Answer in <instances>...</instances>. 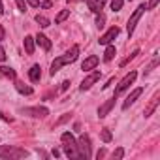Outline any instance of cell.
I'll return each instance as SVG.
<instances>
[{"label": "cell", "mask_w": 160, "mask_h": 160, "mask_svg": "<svg viewBox=\"0 0 160 160\" xmlns=\"http://www.w3.org/2000/svg\"><path fill=\"white\" fill-rule=\"evenodd\" d=\"M77 57H79V45H72L62 57H57L53 62H51V75H55L62 66H66V64H72L73 60H77Z\"/></svg>", "instance_id": "obj_1"}, {"label": "cell", "mask_w": 160, "mask_h": 160, "mask_svg": "<svg viewBox=\"0 0 160 160\" xmlns=\"http://www.w3.org/2000/svg\"><path fill=\"white\" fill-rule=\"evenodd\" d=\"M60 141H62V149H64V152H66L68 158H72V160L81 158V156H79V151H77V141L73 139V136L70 132H64L60 136Z\"/></svg>", "instance_id": "obj_2"}, {"label": "cell", "mask_w": 160, "mask_h": 160, "mask_svg": "<svg viewBox=\"0 0 160 160\" xmlns=\"http://www.w3.org/2000/svg\"><path fill=\"white\" fill-rule=\"evenodd\" d=\"M28 151L21 149V147H13V145H0V158H8V160H19V158H27Z\"/></svg>", "instance_id": "obj_3"}, {"label": "cell", "mask_w": 160, "mask_h": 160, "mask_svg": "<svg viewBox=\"0 0 160 160\" xmlns=\"http://www.w3.org/2000/svg\"><path fill=\"white\" fill-rule=\"evenodd\" d=\"M77 151H79V156L85 158V160H89V158L92 156V151H91V139H89L87 134H81V136H79V139H77Z\"/></svg>", "instance_id": "obj_4"}, {"label": "cell", "mask_w": 160, "mask_h": 160, "mask_svg": "<svg viewBox=\"0 0 160 160\" xmlns=\"http://www.w3.org/2000/svg\"><path fill=\"white\" fill-rule=\"evenodd\" d=\"M147 10V6L145 4H139L138 8H136V12L130 15V19H128V25H126V30H128V36H132L134 34V28H136V25H138V21L141 19V15H143V12Z\"/></svg>", "instance_id": "obj_5"}, {"label": "cell", "mask_w": 160, "mask_h": 160, "mask_svg": "<svg viewBox=\"0 0 160 160\" xmlns=\"http://www.w3.org/2000/svg\"><path fill=\"white\" fill-rule=\"evenodd\" d=\"M136 77H138V72H130V73H126L122 79H121V81H119V85H117V89H115V96H119L121 92H124L126 89H130V85L136 81Z\"/></svg>", "instance_id": "obj_6"}, {"label": "cell", "mask_w": 160, "mask_h": 160, "mask_svg": "<svg viewBox=\"0 0 160 160\" xmlns=\"http://www.w3.org/2000/svg\"><path fill=\"white\" fill-rule=\"evenodd\" d=\"M25 115H30V117H36V119H43V117H47L49 115V109L47 108H43V106H36V108H25V109H21Z\"/></svg>", "instance_id": "obj_7"}, {"label": "cell", "mask_w": 160, "mask_h": 160, "mask_svg": "<svg viewBox=\"0 0 160 160\" xmlns=\"http://www.w3.org/2000/svg\"><path fill=\"white\" fill-rule=\"evenodd\" d=\"M100 75H102V73H100V70H94L92 73H89V75L83 79V83L79 85V89H81V91H89V89L98 81V79H100Z\"/></svg>", "instance_id": "obj_8"}, {"label": "cell", "mask_w": 160, "mask_h": 160, "mask_svg": "<svg viewBox=\"0 0 160 160\" xmlns=\"http://www.w3.org/2000/svg\"><path fill=\"white\" fill-rule=\"evenodd\" d=\"M117 36H119V27H111L104 36H100V40H98V42H100V45H109Z\"/></svg>", "instance_id": "obj_9"}, {"label": "cell", "mask_w": 160, "mask_h": 160, "mask_svg": "<svg viewBox=\"0 0 160 160\" xmlns=\"http://www.w3.org/2000/svg\"><path fill=\"white\" fill-rule=\"evenodd\" d=\"M98 62H100V58H98L96 55H91V57H87V58L83 60L81 70H83V72H92V70L98 66Z\"/></svg>", "instance_id": "obj_10"}, {"label": "cell", "mask_w": 160, "mask_h": 160, "mask_svg": "<svg viewBox=\"0 0 160 160\" xmlns=\"http://www.w3.org/2000/svg\"><path fill=\"white\" fill-rule=\"evenodd\" d=\"M115 98H117V96L109 98L108 102H104V104L100 106V109H98V117H100V119H104V117H108V115H109V111H111V109H113V106H115Z\"/></svg>", "instance_id": "obj_11"}, {"label": "cell", "mask_w": 160, "mask_h": 160, "mask_svg": "<svg viewBox=\"0 0 160 160\" xmlns=\"http://www.w3.org/2000/svg\"><path fill=\"white\" fill-rule=\"evenodd\" d=\"M141 92H143V89H141V87L134 89V91H132V92L128 94V98L124 100V104H122V109H128V108H130V106H132V104H134V102H136V100L139 98V96H141Z\"/></svg>", "instance_id": "obj_12"}, {"label": "cell", "mask_w": 160, "mask_h": 160, "mask_svg": "<svg viewBox=\"0 0 160 160\" xmlns=\"http://www.w3.org/2000/svg\"><path fill=\"white\" fill-rule=\"evenodd\" d=\"M87 4H89V10L92 13H102V10L106 6V0H89Z\"/></svg>", "instance_id": "obj_13"}, {"label": "cell", "mask_w": 160, "mask_h": 160, "mask_svg": "<svg viewBox=\"0 0 160 160\" xmlns=\"http://www.w3.org/2000/svg\"><path fill=\"white\" fill-rule=\"evenodd\" d=\"M158 98H160V94H158V92H156V94H154V96H152V100H151V102H149V106H147V108H145V111H143V113H145V117H151V115H152V113H154V109H156V106H158V102H160V100H158Z\"/></svg>", "instance_id": "obj_14"}, {"label": "cell", "mask_w": 160, "mask_h": 160, "mask_svg": "<svg viewBox=\"0 0 160 160\" xmlns=\"http://www.w3.org/2000/svg\"><path fill=\"white\" fill-rule=\"evenodd\" d=\"M28 77H30L32 83H38V81H40V77H42V68H40V64H34V66L28 70Z\"/></svg>", "instance_id": "obj_15"}, {"label": "cell", "mask_w": 160, "mask_h": 160, "mask_svg": "<svg viewBox=\"0 0 160 160\" xmlns=\"http://www.w3.org/2000/svg\"><path fill=\"white\" fill-rule=\"evenodd\" d=\"M34 42H36L38 45H42L45 51H49V49H51V42H49V38H47V36H43V34H38V36L34 38Z\"/></svg>", "instance_id": "obj_16"}, {"label": "cell", "mask_w": 160, "mask_h": 160, "mask_svg": "<svg viewBox=\"0 0 160 160\" xmlns=\"http://www.w3.org/2000/svg\"><path fill=\"white\" fill-rule=\"evenodd\" d=\"M15 89H17L21 94H27V96L32 94V87H28V85H25V83H21V81H15Z\"/></svg>", "instance_id": "obj_17"}, {"label": "cell", "mask_w": 160, "mask_h": 160, "mask_svg": "<svg viewBox=\"0 0 160 160\" xmlns=\"http://www.w3.org/2000/svg\"><path fill=\"white\" fill-rule=\"evenodd\" d=\"M25 51L28 53V55H32L34 53V38L32 36H25Z\"/></svg>", "instance_id": "obj_18"}, {"label": "cell", "mask_w": 160, "mask_h": 160, "mask_svg": "<svg viewBox=\"0 0 160 160\" xmlns=\"http://www.w3.org/2000/svg\"><path fill=\"white\" fill-rule=\"evenodd\" d=\"M115 55H117V51H115V47L109 43V45H108V49H106V53H104V60H106V62H109Z\"/></svg>", "instance_id": "obj_19"}, {"label": "cell", "mask_w": 160, "mask_h": 160, "mask_svg": "<svg viewBox=\"0 0 160 160\" xmlns=\"http://www.w3.org/2000/svg\"><path fill=\"white\" fill-rule=\"evenodd\" d=\"M68 17H70V10H62V12L55 17V23H57V25H60V23H64Z\"/></svg>", "instance_id": "obj_20"}, {"label": "cell", "mask_w": 160, "mask_h": 160, "mask_svg": "<svg viewBox=\"0 0 160 160\" xmlns=\"http://www.w3.org/2000/svg\"><path fill=\"white\" fill-rule=\"evenodd\" d=\"M0 72H2V75H6L10 79H15V70L10 68V66H2V68H0Z\"/></svg>", "instance_id": "obj_21"}, {"label": "cell", "mask_w": 160, "mask_h": 160, "mask_svg": "<svg viewBox=\"0 0 160 160\" xmlns=\"http://www.w3.org/2000/svg\"><path fill=\"white\" fill-rule=\"evenodd\" d=\"M36 23H38L42 28H47V27L51 25V21H49L47 17H43V15H36Z\"/></svg>", "instance_id": "obj_22"}, {"label": "cell", "mask_w": 160, "mask_h": 160, "mask_svg": "<svg viewBox=\"0 0 160 160\" xmlns=\"http://www.w3.org/2000/svg\"><path fill=\"white\" fill-rule=\"evenodd\" d=\"M138 55H139V49H136V51H132V53H130V55H128V57H126L124 60H121V66H126V64H128V62H130L132 58H136Z\"/></svg>", "instance_id": "obj_23"}, {"label": "cell", "mask_w": 160, "mask_h": 160, "mask_svg": "<svg viewBox=\"0 0 160 160\" xmlns=\"http://www.w3.org/2000/svg\"><path fill=\"white\" fill-rule=\"evenodd\" d=\"M122 4H124V0H111V10L113 12H121Z\"/></svg>", "instance_id": "obj_24"}, {"label": "cell", "mask_w": 160, "mask_h": 160, "mask_svg": "<svg viewBox=\"0 0 160 160\" xmlns=\"http://www.w3.org/2000/svg\"><path fill=\"white\" fill-rule=\"evenodd\" d=\"M111 156H113V158H117V160H121V158L124 156V149H122V147H119V149H115Z\"/></svg>", "instance_id": "obj_25"}, {"label": "cell", "mask_w": 160, "mask_h": 160, "mask_svg": "<svg viewBox=\"0 0 160 160\" xmlns=\"http://www.w3.org/2000/svg\"><path fill=\"white\" fill-rule=\"evenodd\" d=\"M102 139H104L106 143H109V141H111V132H109L108 128H104V130H102Z\"/></svg>", "instance_id": "obj_26"}, {"label": "cell", "mask_w": 160, "mask_h": 160, "mask_svg": "<svg viewBox=\"0 0 160 160\" xmlns=\"http://www.w3.org/2000/svg\"><path fill=\"white\" fill-rule=\"evenodd\" d=\"M66 121H70V113H64V115H62V117H60V119L55 122V126H60V124H64Z\"/></svg>", "instance_id": "obj_27"}, {"label": "cell", "mask_w": 160, "mask_h": 160, "mask_svg": "<svg viewBox=\"0 0 160 160\" xmlns=\"http://www.w3.org/2000/svg\"><path fill=\"white\" fill-rule=\"evenodd\" d=\"M104 23H106V17H104L102 13H98V17H96V27H98V28H102V27H104Z\"/></svg>", "instance_id": "obj_28"}, {"label": "cell", "mask_w": 160, "mask_h": 160, "mask_svg": "<svg viewBox=\"0 0 160 160\" xmlns=\"http://www.w3.org/2000/svg\"><path fill=\"white\" fill-rule=\"evenodd\" d=\"M15 4H17L19 12H27V2H25V0H15Z\"/></svg>", "instance_id": "obj_29"}, {"label": "cell", "mask_w": 160, "mask_h": 160, "mask_svg": "<svg viewBox=\"0 0 160 160\" xmlns=\"http://www.w3.org/2000/svg\"><path fill=\"white\" fill-rule=\"evenodd\" d=\"M27 4L32 6V8H38L40 6V0H27Z\"/></svg>", "instance_id": "obj_30"}, {"label": "cell", "mask_w": 160, "mask_h": 160, "mask_svg": "<svg viewBox=\"0 0 160 160\" xmlns=\"http://www.w3.org/2000/svg\"><path fill=\"white\" fill-rule=\"evenodd\" d=\"M51 6H53L51 0H43V2H42V8H43V10H47V8H51Z\"/></svg>", "instance_id": "obj_31"}, {"label": "cell", "mask_w": 160, "mask_h": 160, "mask_svg": "<svg viewBox=\"0 0 160 160\" xmlns=\"http://www.w3.org/2000/svg\"><path fill=\"white\" fill-rule=\"evenodd\" d=\"M6 60V51H4V47L0 45V62H4Z\"/></svg>", "instance_id": "obj_32"}, {"label": "cell", "mask_w": 160, "mask_h": 160, "mask_svg": "<svg viewBox=\"0 0 160 160\" xmlns=\"http://www.w3.org/2000/svg\"><path fill=\"white\" fill-rule=\"evenodd\" d=\"M156 4H158V0H151V2L147 4V8H149V10H152V8H156Z\"/></svg>", "instance_id": "obj_33"}, {"label": "cell", "mask_w": 160, "mask_h": 160, "mask_svg": "<svg viewBox=\"0 0 160 160\" xmlns=\"http://www.w3.org/2000/svg\"><path fill=\"white\" fill-rule=\"evenodd\" d=\"M0 119H4V121H10V122H12V117H8V115H4L2 111H0Z\"/></svg>", "instance_id": "obj_34"}, {"label": "cell", "mask_w": 160, "mask_h": 160, "mask_svg": "<svg viewBox=\"0 0 160 160\" xmlns=\"http://www.w3.org/2000/svg\"><path fill=\"white\" fill-rule=\"evenodd\" d=\"M4 36H6V32H4V28H2V25H0V42L4 40Z\"/></svg>", "instance_id": "obj_35"}, {"label": "cell", "mask_w": 160, "mask_h": 160, "mask_svg": "<svg viewBox=\"0 0 160 160\" xmlns=\"http://www.w3.org/2000/svg\"><path fill=\"white\" fill-rule=\"evenodd\" d=\"M51 154L57 158V156H60V151H58V149H53V152H51Z\"/></svg>", "instance_id": "obj_36"}, {"label": "cell", "mask_w": 160, "mask_h": 160, "mask_svg": "<svg viewBox=\"0 0 160 160\" xmlns=\"http://www.w3.org/2000/svg\"><path fill=\"white\" fill-rule=\"evenodd\" d=\"M96 156H98V158H102V156H106V151H104V149H100V151H98V154H96Z\"/></svg>", "instance_id": "obj_37"}, {"label": "cell", "mask_w": 160, "mask_h": 160, "mask_svg": "<svg viewBox=\"0 0 160 160\" xmlns=\"http://www.w3.org/2000/svg\"><path fill=\"white\" fill-rule=\"evenodd\" d=\"M68 85H70V81H64V83H62V91H66V89H68Z\"/></svg>", "instance_id": "obj_38"}, {"label": "cell", "mask_w": 160, "mask_h": 160, "mask_svg": "<svg viewBox=\"0 0 160 160\" xmlns=\"http://www.w3.org/2000/svg\"><path fill=\"white\" fill-rule=\"evenodd\" d=\"M6 10H4V4H2V0H0V13H4Z\"/></svg>", "instance_id": "obj_39"}, {"label": "cell", "mask_w": 160, "mask_h": 160, "mask_svg": "<svg viewBox=\"0 0 160 160\" xmlns=\"http://www.w3.org/2000/svg\"><path fill=\"white\" fill-rule=\"evenodd\" d=\"M68 2H89V0H68Z\"/></svg>", "instance_id": "obj_40"}]
</instances>
